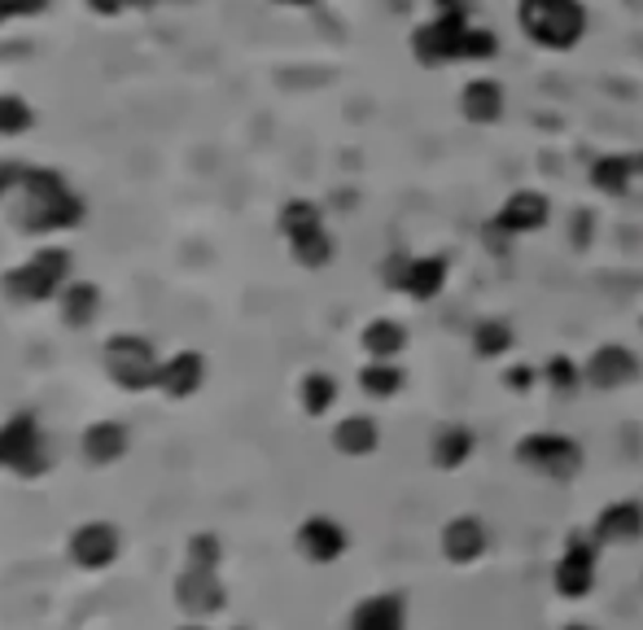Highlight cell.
I'll use <instances>...</instances> for the list:
<instances>
[{
	"label": "cell",
	"instance_id": "e0dca14e",
	"mask_svg": "<svg viewBox=\"0 0 643 630\" xmlns=\"http://www.w3.org/2000/svg\"><path fill=\"white\" fill-rule=\"evenodd\" d=\"M403 347H408V329H403L399 320H373V325L364 329V351H368L373 360H395Z\"/></svg>",
	"mask_w": 643,
	"mask_h": 630
},
{
	"label": "cell",
	"instance_id": "4fadbf2b",
	"mask_svg": "<svg viewBox=\"0 0 643 630\" xmlns=\"http://www.w3.org/2000/svg\"><path fill=\"white\" fill-rule=\"evenodd\" d=\"M351 630H403V599L399 595H377L355 608Z\"/></svg>",
	"mask_w": 643,
	"mask_h": 630
},
{
	"label": "cell",
	"instance_id": "30bf717a",
	"mask_svg": "<svg viewBox=\"0 0 643 630\" xmlns=\"http://www.w3.org/2000/svg\"><path fill=\"white\" fill-rule=\"evenodd\" d=\"M639 534H643V504H634V499L608 504L595 517V538H604V543H634Z\"/></svg>",
	"mask_w": 643,
	"mask_h": 630
},
{
	"label": "cell",
	"instance_id": "2e32d148",
	"mask_svg": "<svg viewBox=\"0 0 643 630\" xmlns=\"http://www.w3.org/2000/svg\"><path fill=\"white\" fill-rule=\"evenodd\" d=\"M469 456H473V429H464V425H442L438 438H434V464L460 469Z\"/></svg>",
	"mask_w": 643,
	"mask_h": 630
},
{
	"label": "cell",
	"instance_id": "83f0119b",
	"mask_svg": "<svg viewBox=\"0 0 643 630\" xmlns=\"http://www.w3.org/2000/svg\"><path fill=\"white\" fill-rule=\"evenodd\" d=\"M569 630H586V626H569Z\"/></svg>",
	"mask_w": 643,
	"mask_h": 630
},
{
	"label": "cell",
	"instance_id": "ac0fdd59",
	"mask_svg": "<svg viewBox=\"0 0 643 630\" xmlns=\"http://www.w3.org/2000/svg\"><path fill=\"white\" fill-rule=\"evenodd\" d=\"M40 447H36V429H32V421H14L5 434H0V460L5 464H19V469H27V460L36 456Z\"/></svg>",
	"mask_w": 643,
	"mask_h": 630
},
{
	"label": "cell",
	"instance_id": "ba28073f",
	"mask_svg": "<svg viewBox=\"0 0 643 630\" xmlns=\"http://www.w3.org/2000/svg\"><path fill=\"white\" fill-rule=\"evenodd\" d=\"M591 586H595V552L586 543H573L556 565V591L569 599H582Z\"/></svg>",
	"mask_w": 643,
	"mask_h": 630
},
{
	"label": "cell",
	"instance_id": "cb8c5ba5",
	"mask_svg": "<svg viewBox=\"0 0 643 630\" xmlns=\"http://www.w3.org/2000/svg\"><path fill=\"white\" fill-rule=\"evenodd\" d=\"M162 381H171V390H180V395H184V390H193V386L202 381V364H197L193 355H184L171 373H162Z\"/></svg>",
	"mask_w": 643,
	"mask_h": 630
},
{
	"label": "cell",
	"instance_id": "7402d4cb",
	"mask_svg": "<svg viewBox=\"0 0 643 630\" xmlns=\"http://www.w3.org/2000/svg\"><path fill=\"white\" fill-rule=\"evenodd\" d=\"M180 595L189 608H215L219 604V586L210 578V569H193L184 582H180Z\"/></svg>",
	"mask_w": 643,
	"mask_h": 630
},
{
	"label": "cell",
	"instance_id": "8992f818",
	"mask_svg": "<svg viewBox=\"0 0 643 630\" xmlns=\"http://www.w3.org/2000/svg\"><path fill=\"white\" fill-rule=\"evenodd\" d=\"M390 284L395 289H403V293H412V298H438L442 293V284H447V258H438V254H416V258H399L395 267H390Z\"/></svg>",
	"mask_w": 643,
	"mask_h": 630
},
{
	"label": "cell",
	"instance_id": "9c48e42d",
	"mask_svg": "<svg viewBox=\"0 0 643 630\" xmlns=\"http://www.w3.org/2000/svg\"><path fill=\"white\" fill-rule=\"evenodd\" d=\"M298 547H302L311 560L329 565V560H338V556L347 552V530H342L338 521H329V517H311V521L302 525V534H298Z\"/></svg>",
	"mask_w": 643,
	"mask_h": 630
},
{
	"label": "cell",
	"instance_id": "ffe728a7",
	"mask_svg": "<svg viewBox=\"0 0 643 630\" xmlns=\"http://www.w3.org/2000/svg\"><path fill=\"white\" fill-rule=\"evenodd\" d=\"M333 403H338V386H333V377L311 373V377L302 381V408H306L311 416H325Z\"/></svg>",
	"mask_w": 643,
	"mask_h": 630
},
{
	"label": "cell",
	"instance_id": "3957f363",
	"mask_svg": "<svg viewBox=\"0 0 643 630\" xmlns=\"http://www.w3.org/2000/svg\"><path fill=\"white\" fill-rule=\"evenodd\" d=\"M517 460H521L525 469H534V473L569 477V473H578V464H582V447H578L573 438H565V434H530V438H521Z\"/></svg>",
	"mask_w": 643,
	"mask_h": 630
},
{
	"label": "cell",
	"instance_id": "7c38bea8",
	"mask_svg": "<svg viewBox=\"0 0 643 630\" xmlns=\"http://www.w3.org/2000/svg\"><path fill=\"white\" fill-rule=\"evenodd\" d=\"M634 180H639V158L608 154V158H599V162L591 167V184H595L599 193H608V197H626V193L634 189Z\"/></svg>",
	"mask_w": 643,
	"mask_h": 630
},
{
	"label": "cell",
	"instance_id": "7a4b0ae2",
	"mask_svg": "<svg viewBox=\"0 0 643 630\" xmlns=\"http://www.w3.org/2000/svg\"><path fill=\"white\" fill-rule=\"evenodd\" d=\"M469 27H473V23H469V14H460V19L434 14L429 23H421V27H416V36H412V58H416L421 66H429V71L464 62V40H469Z\"/></svg>",
	"mask_w": 643,
	"mask_h": 630
},
{
	"label": "cell",
	"instance_id": "5b68a950",
	"mask_svg": "<svg viewBox=\"0 0 643 630\" xmlns=\"http://www.w3.org/2000/svg\"><path fill=\"white\" fill-rule=\"evenodd\" d=\"M508 110V88L495 80V75H473L464 88H460V114L464 123L473 128H495Z\"/></svg>",
	"mask_w": 643,
	"mask_h": 630
},
{
	"label": "cell",
	"instance_id": "d6986e66",
	"mask_svg": "<svg viewBox=\"0 0 643 630\" xmlns=\"http://www.w3.org/2000/svg\"><path fill=\"white\" fill-rule=\"evenodd\" d=\"M360 386H364L373 399H390V395H399V386H403V368H395V360H373V364L360 373Z\"/></svg>",
	"mask_w": 643,
	"mask_h": 630
},
{
	"label": "cell",
	"instance_id": "d4e9b609",
	"mask_svg": "<svg viewBox=\"0 0 643 630\" xmlns=\"http://www.w3.org/2000/svg\"><path fill=\"white\" fill-rule=\"evenodd\" d=\"M88 451H93V460H114L123 451V434L119 429H93L88 434Z\"/></svg>",
	"mask_w": 643,
	"mask_h": 630
},
{
	"label": "cell",
	"instance_id": "8fae6325",
	"mask_svg": "<svg viewBox=\"0 0 643 630\" xmlns=\"http://www.w3.org/2000/svg\"><path fill=\"white\" fill-rule=\"evenodd\" d=\"M442 552H447L451 560H460V565L477 560V556L486 552V525H482L477 517H456V521L447 525V534H442Z\"/></svg>",
	"mask_w": 643,
	"mask_h": 630
},
{
	"label": "cell",
	"instance_id": "52a82bcc",
	"mask_svg": "<svg viewBox=\"0 0 643 630\" xmlns=\"http://www.w3.org/2000/svg\"><path fill=\"white\" fill-rule=\"evenodd\" d=\"M639 377V360L626 351V347H599L586 364V381L599 386V390H621Z\"/></svg>",
	"mask_w": 643,
	"mask_h": 630
},
{
	"label": "cell",
	"instance_id": "5bb4252c",
	"mask_svg": "<svg viewBox=\"0 0 643 630\" xmlns=\"http://www.w3.org/2000/svg\"><path fill=\"white\" fill-rule=\"evenodd\" d=\"M333 443H338L342 456H373L377 443H381V434H377V421H373V416H347V421L338 425Z\"/></svg>",
	"mask_w": 643,
	"mask_h": 630
},
{
	"label": "cell",
	"instance_id": "9a60e30c",
	"mask_svg": "<svg viewBox=\"0 0 643 630\" xmlns=\"http://www.w3.org/2000/svg\"><path fill=\"white\" fill-rule=\"evenodd\" d=\"M71 547H75V560H80V565H110L119 538H114L110 525H84V530L75 534Z\"/></svg>",
	"mask_w": 643,
	"mask_h": 630
},
{
	"label": "cell",
	"instance_id": "277c9868",
	"mask_svg": "<svg viewBox=\"0 0 643 630\" xmlns=\"http://www.w3.org/2000/svg\"><path fill=\"white\" fill-rule=\"evenodd\" d=\"M547 219H551L547 193H538V189H517V193H508L504 206L495 210L490 228H499L504 237H530V232L547 228Z\"/></svg>",
	"mask_w": 643,
	"mask_h": 630
},
{
	"label": "cell",
	"instance_id": "603a6c76",
	"mask_svg": "<svg viewBox=\"0 0 643 630\" xmlns=\"http://www.w3.org/2000/svg\"><path fill=\"white\" fill-rule=\"evenodd\" d=\"M499 58V36L486 32V27H469V40H464V66H482Z\"/></svg>",
	"mask_w": 643,
	"mask_h": 630
},
{
	"label": "cell",
	"instance_id": "6da1fadb",
	"mask_svg": "<svg viewBox=\"0 0 643 630\" xmlns=\"http://www.w3.org/2000/svg\"><path fill=\"white\" fill-rule=\"evenodd\" d=\"M521 36L543 53H569L586 36V5L582 0H521L517 5Z\"/></svg>",
	"mask_w": 643,
	"mask_h": 630
},
{
	"label": "cell",
	"instance_id": "4316f807",
	"mask_svg": "<svg viewBox=\"0 0 643 630\" xmlns=\"http://www.w3.org/2000/svg\"><path fill=\"white\" fill-rule=\"evenodd\" d=\"M280 5H293V10H302V5H311V0H280Z\"/></svg>",
	"mask_w": 643,
	"mask_h": 630
},
{
	"label": "cell",
	"instance_id": "484cf974",
	"mask_svg": "<svg viewBox=\"0 0 643 630\" xmlns=\"http://www.w3.org/2000/svg\"><path fill=\"white\" fill-rule=\"evenodd\" d=\"M547 381H551V390H578V368L569 360H551L547 364Z\"/></svg>",
	"mask_w": 643,
	"mask_h": 630
},
{
	"label": "cell",
	"instance_id": "44dd1931",
	"mask_svg": "<svg viewBox=\"0 0 643 630\" xmlns=\"http://www.w3.org/2000/svg\"><path fill=\"white\" fill-rule=\"evenodd\" d=\"M512 347V329L504 325V320H482L477 329H473V351L482 355V360H495V355H504Z\"/></svg>",
	"mask_w": 643,
	"mask_h": 630
}]
</instances>
